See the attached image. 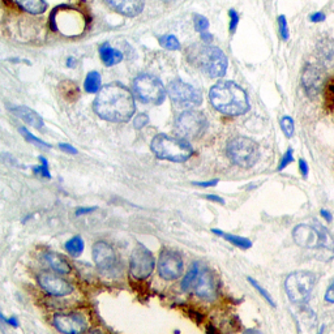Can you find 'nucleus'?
<instances>
[{"label": "nucleus", "mask_w": 334, "mask_h": 334, "mask_svg": "<svg viewBox=\"0 0 334 334\" xmlns=\"http://www.w3.org/2000/svg\"><path fill=\"white\" fill-rule=\"evenodd\" d=\"M92 255H93V261L96 267L102 272V273H113L116 270L118 265V259L114 248L106 243V241L100 240L96 241L92 248Z\"/></svg>", "instance_id": "4468645a"}, {"label": "nucleus", "mask_w": 334, "mask_h": 334, "mask_svg": "<svg viewBox=\"0 0 334 334\" xmlns=\"http://www.w3.org/2000/svg\"><path fill=\"white\" fill-rule=\"evenodd\" d=\"M38 285L46 291L48 295L56 296V298H63L73 292V286L71 282L65 281L64 278L56 276L54 273L48 272H42L37 277Z\"/></svg>", "instance_id": "2eb2a0df"}, {"label": "nucleus", "mask_w": 334, "mask_h": 334, "mask_svg": "<svg viewBox=\"0 0 334 334\" xmlns=\"http://www.w3.org/2000/svg\"><path fill=\"white\" fill-rule=\"evenodd\" d=\"M205 199L209 200V201H215V203H218V204H225V201H223L221 197L215 196V195H206Z\"/></svg>", "instance_id": "de8ad7c7"}, {"label": "nucleus", "mask_w": 334, "mask_h": 334, "mask_svg": "<svg viewBox=\"0 0 334 334\" xmlns=\"http://www.w3.org/2000/svg\"><path fill=\"white\" fill-rule=\"evenodd\" d=\"M292 161H294V150H292V149H287L286 153H285V154L282 155V158H281L280 164H278V171L285 170Z\"/></svg>", "instance_id": "f704fd0d"}, {"label": "nucleus", "mask_w": 334, "mask_h": 334, "mask_svg": "<svg viewBox=\"0 0 334 334\" xmlns=\"http://www.w3.org/2000/svg\"><path fill=\"white\" fill-rule=\"evenodd\" d=\"M85 334H103V333L100 330V329H93V330L87 331V333H85Z\"/></svg>", "instance_id": "603ef678"}, {"label": "nucleus", "mask_w": 334, "mask_h": 334, "mask_svg": "<svg viewBox=\"0 0 334 334\" xmlns=\"http://www.w3.org/2000/svg\"><path fill=\"white\" fill-rule=\"evenodd\" d=\"M155 264V259L150 251L145 245L138 244L129 259V272L135 280L144 281L154 272Z\"/></svg>", "instance_id": "9d476101"}, {"label": "nucleus", "mask_w": 334, "mask_h": 334, "mask_svg": "<svg viewBox=\"0 0 334 334\" xmlns=\"http://www.w3.org/2000/svg\"><path fill=\"white\" fill-rule=\"evenodd\" d=\"M324 299H325V302L330 303V304H333L334 303V282L328 287V290H326V292H325Z\"/></svg>", "instance_id": "a19ab883"}, {"label": "nucleus", "mask_w": 334, "mask_h": 334, "mask_svg": "<svg viewBox=\"0 0 334 334\" xmlns=\"http://www.w3.org/2000/svg\"><path fill=\"white\" fill-rule=\"evenodd\" d=\"M278 23H280L281 37H282V39L287 41V39H289L290 33H289V26H287L286 17H285V16H280V19H278Z\"/></svg>", "instance_id": "c9c22d12"}, {"label": "nucleus", "mask_w": 334, "mask_h": 334, "mask_svg": "<svg viewBox=\"0 0 334 334\" xmlns=\"http://www.w3.org/2000/svg\"><path fill=\"white\" fill-rule=\"evenodd\" d=\"M188 59L200 71L209 77H222L227 69V58L221 48L208 45L191 46L188 50Z\"/></svg>", "instance_id": "20e7f679"}, {"label": "nucleus", "mask_w": 334, "mask_h": 334, "mask_svg": "<svg viewBox=\"0 0 334 334\" xmlns=\"http://www.w3.org/2000/svg\"><path fill=\"white\" fill-rule=\"evenodd\" d=\"M193 20H195V29H196V32L204 33L208 30L209 21L205 17L201 16V15H195V19Z\"/></svg>", "instance_id": "72a5a7b5"}, {"label": "nucleus", "mask_w": 334, "mask_h": 334, "mask_svg": "<svg viewBox=\"0 0 334 334\" xmlns=\"http://www.w3.org/2000/svg\"><path fill=\"white\" fill-rule=\"evenodd\" d=\"M248 282H249L251 285H252V286L255 287V290H257V291H259V294H260V295L263 296V298L265 299V300H267V302L269 303V304L272 305V307H276V303H274L273 298L270 296V294L267 291V290L264 289L263 286H260V285L257 283V281H255L254 278H251V277H248Z\"/></svg>", "instance_id": "2f4dec72"}, {"label": "nucleus", "mask_w": 334, "mask_h": 334, "mask_svg": "<svg viewBox=\"0 0 334 334\" xmlns=\"http://www.w3.org/2000/svg\"><path fill=\"white\" fill-rule=\"evenodd\" d=\"M74 63H76V60H74L73 58H68L67 59V65H68V67H74V65H76V64H74Z\"/></svg>", "instance_id": "3c124183"}, {"label": "nucleus", "mask_w": 334, "mask_h": 334, "mask_svg": "<svg viewBox=\"0 0 334 334\" xmlns=\"http://www.w3.org/2000/svg\"><path fill=\"white\" fill-rule=\"evenodd\" d=\"M200 272H201V270H200L199 264L195 263L191 265L190 270L187 272L183 281H182V290H183V291H190L191 289L195 287V285H196L197 282V278H199L200 276Z\"/></svg>", "instance_id": "393cba45"}, {"label": "nucleus", "mask_w": 334, "mask_h": 334, "mask_svg": "<svg viewBox=\"0 0 334 334\" xmlns=\"http://www.w3.org/2000/svg\"><path fill=\"white\" fill-rule=\"evenodd\" d=\"M59 148L64 153H67V154H77V149L69 144H59Z\"/></svg>", "instance_id": "79ce46f5"}, {"label": "nucleus", "mask_w": 334, "mask_h": 334, "mask_svg": "<svg viewBox=\"0 0 334 334\" xmlns=\"http://www.w3.org/2000/svg\"><path fill=\"white\" fill-rule=\"evenodd\" d=\"M322 72L317 65L307 64L302 74V85L305 93L309 97H315L320 93L322 88Z\"/></svg>", "instance_id": "f3484780"}, {"label": "nucleus", "mask_w": 334, "mask_h": 334, "mask_svg": "<svg viewBox=\"0 0 334 334\" xmlns=\"http://www.w3.org/2000/svg\"><path fill=\"white\" fill-rule=\"evenodd\" d=\"M135 109L133 94L119 82L102 88L94 101V111L109 122H128L135 114Z\"/></svg>", "instance_id": "f257e3e1"}, {"label": "nucleus", "mask_w": 334, "mask_h": 334, "mask_svg": "<svg viewBox=\"0 0 334 334\" xmlns=\"http://www.w3.org/2000/svg\"><path fill=\"white\" fill-rule=\"evenodd\" d=\"M281 129L286 137L291 138L294 136V120L290 116H283L281 119Z\"/></svg>", "instance_id": "473e14b6"}, {"label": "nucleus", "mask_w": 334, "mask_h": 334, "mask_svg": "<svg viewBox=\"0 0 334 334\" xmlns=\"http://www.w3.org/2000/svg\"><path fill=\"white\" fill-rule=\"evenodd\" d=\"M320 214H321L322 217H324L325 221H328V222H330L331 218H333V217H331V213L329 212V210H326V209H322L321 213H320Z\"/></svg>", "instance_id": "09e8293b"}, {"label": "nucleus", "mask_w": 334, "mask_h": 334, "mask_svg": "<svg viewBox=\"0 0 334 334\" xmlns=\"http://www.w3.org/2000/svg\"><path fill=\"white\" fill-rule=\"evenodd\" d=\"M227 155L239 167H252L260 157L259 145L244 136L231 138L227 144Z\"/></svg>", "instance_id": "0eeeda50"}, {"label": "nucleus", "mask_w": 334, "mask_h": 334, "mask_svg": "<svg viewBox=\"0 0 334 334\" xmlns=\"http://www.w3.org/2000/svg\"><path fill=\"white\" fill-rule=\"evenodd\" d=\"M20 133L24 136V138H25L26 141L32 142V144L37 145V146H41V148H51V145L46 144L45 141H42L41 138H38V137H36L34 135H32V133H30V132L25 128V127L20 128Z\"/></svg>", "instance_id": "cd10ccee"}, {"label": "nucleus", "mask_w": 334, "mask_h": 334, "mask_svg": "<svg viewBox=\"0 0 334 334\" xmlns=\"http://www.w3.org/2000/svg\"><path fill=\"white\" fill-rule=\"evenodd\" d=\"M325 101L328 103V106H334V80L329 82L326 88V93H325Z\"/></svg>", "instance_id": "e433bc0d"}, {"label": "nucleus", "mask_w": 334, "mask_h": 334, "mask_svg": "<svg viewBox=\"0 0 334 334\" xmlns=\"http://www.w3.org/2000/svg\"><path fill=\"white\" fill-rule=\"evenodd\" d=\"M184 269L183 257L179 252L164 248L158 259V273L164 281H175L182 277Z\"/></svg>", "instance_id": "f8f14e48"}, {"label": "nucleus", "mask_w": 334, "mask_h": 334, "mask_svg": "<svg viewBox=\"0 0 334 334\" xmlns=\"http://www.w3.org/2000/svg\"><path fill=\"white\" fill-rule=\"evenodd\" d=\"M193 289H195V294L204 300L212 302L217 298V291H218L217 282H215L212 272L208 269L200 272V276Z\"/></svg>", "instance_id": "dca6fc26"}, {"label": "nucleus", "mask_w": 334, "mask_h": 334, "mask_svg": "<svg viewBox=\"0 0 334 334\" xmlns=\"http://www.w3.org/2000/svg\"><path fill=\"white\" fill-rule=\"evenodd\" d=\"M195 186L197 187H204V188H208V187H214L218 184V180H209V182H195Z\"/></svg>", "instance_id": "a18cd8bd"}, {"label": "nucleus", "mask_w": 334, "mask_h": 334, "mask_svg": "<svg viewBox=\"0 0 334 334\" xmlns=\"http://www.w3.org/2000/svg\"><path fill=\"white\" fill-rule=\"evenodd\" d=\"M159 42H161V45L163 46L164 48H167V50L175 51V50H179L180 48L179 41H178L177 37L173 36V34H166V36H163L159 39Z\"/></svg>", "instance_id": "c85d7f7f"}, {"label": "nucleus", "mask_w": 334, "mask_h": 334, "mask_svg": "<svg viewBox=\"0 0 334 334\" xmlns=\"http://www.w3.org/2000/svg\"><path fill=\"white\" fill-rule=\"evenodd\" d=\"M84 249H85V243H84L82 238H81L80 235L72 236V238L65 243V251H67L72 257H80L81 255H82Z\"/></svg>", "instance_id": "a878e982"}, {"label": "nucleus", "mask_w": 334, "mask_h": 334, "mask_svg": "<svg viewBox=\"0 0 334 334\" xmlns=\"http://www.w3.org/2000/svg\"><path fill=\"white\" fill-rule=\"evenodd\" d=\"M39 162L41 164L38 166H33V173L37 174V175H41L42 178H47L50 179L51 178V174H50V170H48V162L45 157H39Z\"/></svg>", "instance_id": "c756f323"}, {"label": "nucleus", "mask_w": 334, "mask_h": 334, "mask_svg": "<svg viewBox=\"0 0 334 334\" xmlns=\"http://www.w3.org/2000/svg\"><path fill=\"white\" fill-rule=\"evenodd\" d=\"M318 56L326 64H331L334 61V39H324L317 45Z\"/></svg>", "instance_id": "5701e85b"}, {"label": "nucleus", "mask_w": 334, "mask_h": 334, "mask_svg": "<svg viewBox=\"0 0 334 334\" xmlns=\"http://www.w3.org/2000/svg\"><path fill=\"white\" fill-rule=\"evenodd\" d=\"M309 20H311L312 23H321V21H324L325 20V15L321 12H316L309 16Z\"/></svg>", "instance_id": "49530a36"}, {"label": "nucleus", "mask_w": 334, "mask_h": 334, "mask_svg": "<svg viewBox=\"0 0 334 334\" xmlns=\"http://www.w3.org/2000/svg\"><path fill=\"white\" fill-rule=\"evenodd\" d=\"M55 329L61 334H82L88 329V320L78 312H59L52 317Z\"/></svg>", "instance_id": "ddd939ff"}, {"label": "nucleus", "mask_w": 334, "mask_h": 334, "mask_svg": "<svg viewBox=\"0 0 334 334\" xmlns=\"http://www.w3.org/2000/svg\"><path fill=\"white\" fill-rule=\"evenodd\" d=\"M97 210V206H90V208H77L76 210V215L80 217V215H85V214H90V213H93Z\"/></svg>", "instance_id": "37998d69"}, {"label": "nucleus", "mask_w": 334, "mask_h": 334, "mask_svg": "<svg viewBox=\"0 0 334 334\" xmlns=\"http://www.w3.org/2000/svg\"><path fill=\"white\" fill-rule=\"evenodd\" d=\"M151 150L159 159H166L170 162L188 161L193 154V149L190 142L182 137H173L164 133L157 135L150 145Z\"/></svg>", "instance_id": "39448f33"}, {"label": "nucleus", "mask_w": 334, "mask_h": 334, "mask_svg": "<svg viewBox=\"0 0 334 334\" xmlns=\"http://www.w3.org/2000/svg\"><path fill=\"white\" fill-rule=\"evenodd\" d=\"M133 92L138 100L149 105H161L166 97V90L161 80L153 74H140L133 81Z\"/></svg>", "instance_id": "6e6552de"}, {"label": "nucleus", "mask_w": 334, "mask_h": 334, "mask_svg": "<svg viewBox=\"0 0 334 334\" xmlns=\"http://www.w3.org/2000/svg\"><path fill=\"white\" fill-rule=\"evenodd\" d=\"M148 123H149V118L146 114H140V115L136 116L135 120H133V125H135L136 129L144 128L145 125L148 124Z\"/></svg>", "instance_id": "4c0bfd02"}, {"label": "nucleus", "mask_w": 334, "mask_h": 334, "mask_svg": "<svg viewBox=\"0 0 334 334\" xmlns=\"http://www.w3.org/2000/svg\"><path fill=\"white\" fill-rule=\"evenodd\" d=\"M316 280L317 277L307 270H299L290 274L285 281V290L290 302L298 305L307 304L316 285Z\"/></svg>", "instance_id": "423d86ee"}, {"label": "nucleus", "mask_w": 334, "mask_h": 334, "mask_svg": "<svg viewBox=\"0 0 334 334\" xmlns=\"http://www.w3.org/2000/svg\"><path fill=\"white\" fill-rule=\"evenodd\" d=\"M101 88V76L97 72H89L85 78V90L88 93H98Z\"/></svg>", "instance_id": "bb28decb"}, {"label": "nucleus", "mask_w": 334, "mask_h": 334, "mask_svg": "<svg viewBox=\"0 0 334 334\" xmlns=\"http://www.w3.org/2000/svg\"><path fill=\"white\" fill-rule=\"evenodd\" d=\"M12 111L16 114V116H19L23 122H25L26 124L32 125V127L38 129L43 128V119H42L41 116H39L34 110L29 109V107L26 106H16L13 107Z\"/></svg>", "instance_id": "6ab92c4d"}, {"label": "nucleus", "mask_w": 334, "mask_h": 334, "mask_svg": "<svg viewBox=\"0 0 334 334\" xmlns=\"http://www.w3.org/2000/svg\"><path fill=\"white\" fill-rule=\"evenodd\" d=\"M100 55L102 61L106 65H115L120 63L123 59V54L116 50V48L111 47L109 43H103L100 48Z\"/></svg>", "instance_id": "412c9836"}, {"label": "nucleus", "mask_w": 334, "mask_h": 334, "mask_svg": "<svg viewBox=\"0 0 334 334\" xmlns=\"http://www.w3.org/2000/svg\"><path fill=\"white\" fill-rule=\"evenodd\" d=\"M45 260L46 263L50 265L52 270H55L58 274H68L71 273V265L65 260L64 257L59 254H55V252H47L45 255Z\"/></svg>", "instance_id": "aec40b11"}, {"label": "nucleus", "mask_w": 334, "mask_h": 334, "mask_svg": "<svg viewBox=\"0 0 334 334\" xmlns=\"http://www.w3.org/2000/svg\"><path fill=\"white\" fill-rule=\"evenodd\" d=\"M201 39H203L204 42H210L213 39V36L209 32H204L201 33Z\"/></svg>", "instance_id": "8fccbe9b"}, {"label": "nucleus", "mask_w": 334, "mask_h": 334, "mask_svg": "<svg viewBox=\"0 0 334 334\" xmlns=\"http://www.w3.org/2000/svg\"><path fill=\"white\" fill-rule=\"evenodd\" d=\"M243 334H260L257 330H255V329H248V330H245Z\"/></svg>", "instance_id": "864d4df0"}, {"label": "nucleus", "mask_w": 334, "mask_h": 334, "mask_svg": "<svg viewBox=\"0 0 334 334\" xmlns=\"http://www.w3.org/2000/svg\"><path fill=\"white\" fill-rule=\"evenodd\" d=\"M163 2H173V0H163Z\"/></svg>", "instance_id": "5fc2aeb1"}, {"label": "nucleus", "mask_w": 334, "mask_h": 334, "mask_svg": "<svg viewBox=\"0 0 334 334\" xmlns=\"http://www.w3.org/2000/svg\"><path fill=\"white\" fill-rule=\"evenodd\" d=\"M228 16H230V32L235 33V30H236V26H238V23H239V15L236 11L230 10V12H228Z\"/></svg>", "instance_id": "58836bf2"}, {"label": "nucleus", "mask_w": 334, "mask_h": 334, "mask_svg": "<svg viewBox=\"0 0 334 334\" xmlns=\"http://www.w3.org/2000/svg\"><path fill=\"white\" fill-rule=\"evenodd\" d=\"M167 93L178 107H195L203 102L200 90L182 80H174L167 88Z\"/></svg>", "instance_id": "9b49d317"}, {"label": "nucleus", "mask_w": 334, "mask_h": 334, "mask_svg": "<svg viewBox=\"0 0 334 334\" xmlns=\"http://www.w3.org/2000/svg\"><path fill=\"white\" fill-rule=\"evenodd\" d=\"M292 239L299 247L307 249H318L324 254L325 260L334 256V239L326 228L320 223L298 225L292 230Z\"/></svg>", "instance_id": "7ed1b4c3"}, {"label": "nucleus", "mask_w": 334, "mask_h": 334, "mask_svg": "<svg viewBox=\"0 0 334 334\" xmlns=\"http://www.w3.org/2000/svg\"><path fill=\"white\" fill-rule=\"evenodd\" d=\"M0 320L6 324H8L12 328H19V320H17L16 316H12V317H6V316L0 312Z\"/></svg>", "instance_id": "ea45409f"}, {"label": "nucleus", "mask_w": 334, "mask_h": 334, "mask_svg": "<svg viewBox=\"0 0 334 334\" xmlns=\"http://www.w3.org/2000/svg\"><path fill=\"white\" fill-rule=\"evenodd\" d=\"M212 232L218 236H222L226 241L234 244L235 247L240 248V249H249L252 247V241L247 238H243V236H238V235H232V234H226V232L221 231L218 228H212Z\"/></svg>", "instance_id": "4be33fe9"}, {"label": "nucleus", "mask_w": 334, "mask_h": 334, "mask_svg": "<svg viewBox=\"0 0 334 334\" xmlns=\"http://www.w3.org/2000/svg\"><path fill=\"white\" fill-rule=\"evenodd\" d=\"M64 85H63V88H61V93H63V96H65L67 93L68 97L67 100L68 101H74L76 98L78 97V94H80V90H78V88L74 85L73 82H63Z\"/></svg>", "instance_id": "7c9ffc66"}, {"label": "nucleus", "mask_w": 334, "mask_h": 334, "mask_svg": "<svg viewBox=\"0 0 334 334\" xmlns=\"http://www.w3.org/2000/svg\"><path fill=\"white\" fill-rule=\"evenodd\" d=\"M16 2L23 10L33 15H39L47 10V3L45 0H16Z\"/></svg>", "instance_id": "b1692460"}, {"label": "nucleus", "mask_w": 334, "mask_h": 334, "mask_svg": "<svg viewBox=\"0 0 334 334\" xmlns=\"http://www.w3.org/2000/svg\"><path fill=\"white\" fill-rule=\"evenodd\" d=\"M208 125L205 115L200 111L188 110L180 114L175 120V129L179 137L184 140H193L203 135Z\"/></svg>", "instance_id": "1a4fd4ad"}, {"label": "nucleus", "mask_w": 334, "mask_h": 334, "mask_svg": "<svg viewBox=\"0 0 334 334\" xmlns=\"http://www.w3.org/2000/svg\"><path fill=\"white\" fill-rule=\"evenodd\" d=\"M110 7L128 17H135L144 10V0H106Z\"/></svg>", "instance_id": "a211bd4d"}, {"label": "nucleus", "mask_w": 334, "mask_h": 334, "mask_svg": "<svg viewBox=\"0 0 334 334\" xmlns=\"http://www.w3.org/2000/svg\"><path fill=\"white\" fill-rule=\"evenodd\" d=\"M210 102L215 110L225 115L238 116L248 110L247 94L236 84L222 81L210 89Z\"/></svg>", "instance_id": "f03ea898"}, {"label": "nucleus", "mask_w": 334, "mask_h": 334, "mask_svg": "<svg viewBox=\"0 0 334 334\" xmlns=\"http://www.w3.org/2000/svg\"><path fill=\"white\" fill-rule=\"evenodd\" d=\"M299 170L302 173L303 178L308 177V164H307V162H305L304 159H300V161H299Z\"/></svg>", "instance_id": "c03bdc74"}]
</instances>
